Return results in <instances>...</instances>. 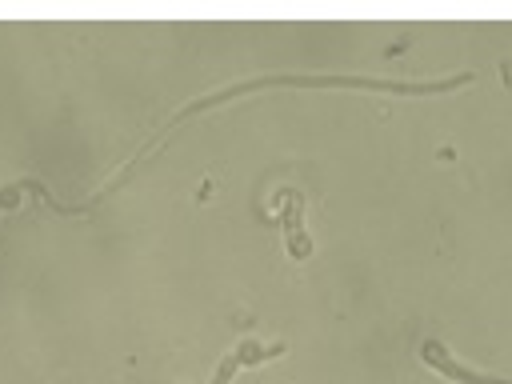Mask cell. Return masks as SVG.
Segmentation results:
<instances>
[{
  "label": "cell",
  "instance_id": "cell-1",
  "mask_svg": "<svg viewBox=\"0 0 512 384\" xmlns=\"http://www.w3.org/2000/svg\"><path fill=\"white\" fill-rule=\"evenodd\" d=\"M424 360L436 368V372H444L448 380H456V384H512V380H496V376H476V372H468V368H460L456 360H448V352L436 344V340H428L424 344Z\"/></svg>",
  "mask_w": 512,
  "mask_h": 384
},
{
  "label": "cell",
  "instance_id": "cell-2",
  "mask_svg": "<svg viewBox=\"0 0 512 384\" xmlns=\"http://www.w3.org/2000/svg\"><path fill=\"white\" fill-rule=\"evenodd\" d=\"M280 352H284V344H256V340H248V344H240V348L220 364V372H216V380H212V384H228L236 368L256 364V360H272V356H280Z\"/></svg>",
  "mask_w": 512,
  "mask_h": 384
}]
</instances>
